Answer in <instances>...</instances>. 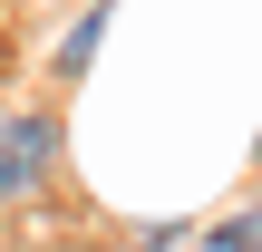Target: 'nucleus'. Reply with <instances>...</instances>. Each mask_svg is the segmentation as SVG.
Returning a JSON list of instances; mask_svg holds the SVG:
<instances>
[{"label":"nucleus","instance_id":"3","mask_svg":"<svg viewBox=\"0 0 262 252\" xmlns=\"http://www.w3.org/2000/svg\"><path fill=\"white\" fill-rule=\"evenodd\" d=\"M204 252H262V204H233V214L204 233Z\"/></svg>","mask_w":262,"mask_h":252},{"label":"nucleus","instance_id":"1","mask_svg":"<svg viewBox=\"0 0 262 252\" xmlns=\"http://www.w3.org/2000/svg\"><path fill=\"white\" fill-rule=\"evenodd\" d=\"M58 146H68L58 107H0V214L58 185Z\"/></svg>","mask_w":262,"mask_h":252},{"label":"nucleus","instance_id":"2","mask_svg":"<svg viewBox=\"0 0 262 252\" xmlns=\"http://www.w3.org/2000/svg\"><path fill=\"white\" fill-rule=\"evenodd\" d=\"M97 39H107V0H88V10H78V29L58 39V87H78V78H88V58H97Z\"/></svg>","mask_w":262,"mask_h":252}]
</instances>
